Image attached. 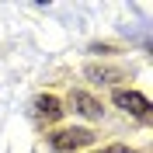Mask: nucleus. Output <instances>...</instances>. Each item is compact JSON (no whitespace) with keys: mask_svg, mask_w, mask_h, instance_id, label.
<instances>
[{"mask_svg":"<svg viewBox=\"0 0 153 153\" xmlns=\"http://www.w3.org/2000/svg\"><path fill=\"white\" fill-rule=\"evenodd\" d=\"M97 153H139V150H129V146H105V150H97Z\"/></svg>","mask_w":153,"mask_h":153,"instance_id":"423d86ee","label":"nucleus"},{"mask_svg":"<svg viewBox=\"0 0 153 153\" xmlns=\"http://www.w3.org/2000/svg\"><path fill=\"white\" fill-rule=\"evenodd\" d=\"M94 84H115V80H125V73L122 70H115V66H97V63H91V66L84 70Z\"/></svg>","mask_w":153,"mask_h":153,"instance_id":"39448f33","label":"nucleus"},{"mask_svg":"<svg viewBox=\"0 0 153 153\" xmlns=\"http://www.w3.org/2000/svg\"><path fill=\"white\" fill-rule=\"evenodd\" d=\"M70 105H73V111L87 115V118H101V101L91 97L87 91H73V94H70Z\"/></svg>","mask_w":153,"mask_h":153,"instance_id":"7ed1b4c3","label":"nucleus"},{"mask_svg":"<svg viewBox=\"0 0 153 153\" xmlns=\"http://www.w3.org/2000/svg\"><path fill=\"white\" fill-rule=\"evenodd\" d=\"M59 115H63V108H59V101L52 94H42L35 101V118H38V122H56Z\"/></svg>","mask_w":153,"mask_h":153,"instance_id":"20e7f679","label":"nucleus"},{"mask_svg":"<svg viewBox=\"0 0 153 153\" xmlns=\"http://www.w3.org/2000/svg\"><path fill=\"white\" fill-rule=\"evenodd\" d=\"M111 101L118 108H125L129 115H136L139 122H150V101H146L143 94H136V91H115Z\"/></svg>","mask_w":153,"mask_h":153,"instance_id":"f03ea898","label":"nucleus"},{"mask_svg":"<svg viewBox=\"0 0 153 153\" xmlns=\"http://www.w3.org/2000/svg\"><path fill=\"white\" fill-rule=\"evenodd\" d=\"M49 143H52L56 153H73V150H80V146L94 143V132H91V129H59V132L49 136Z\"/></svg>","mask_w":153,"mask_h":153,"instance_id":"f257e3e1","label":"nucleus"}]
</instances>
